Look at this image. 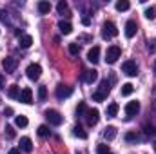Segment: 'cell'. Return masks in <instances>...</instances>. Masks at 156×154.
Masks as SVG:
<instances>
[{
  "instance_id": "44dd1931",
  "label": "cell",
  "mask_w": 156,
  "mask_h": 154,
  "mask_svg": "<svg viewBox=\"0 0 156 154\" xmlns=\"http://www.w3.org/2000/svg\"><path fill=\"white\" fill-rule=\"evenodd\" d=\"M134 91V85L133 83H123L122 85V96H131Z\"/></svg>"
},
{
  "instance_id": "f35d334b",
  "label": "cell",
  "mask_w": 156,
  "mask_h": 154,
  "mask_svg": "<svg viewBox=\"0 0 156 154\" xmlns=\"http://www.w3.org/2000/svg\"><path fill=\"white\" fill-rule=\"evenodd\" d=\"M7 154H20V151H18V149H11Z\"/></svg>"
},
{
  "instance_id": "ba28073f",
  "label": "cell",
  "mask_w": 156,
  "mask_h": 154,
  "mask_svg": "<svg viewBox=\"0 0 156 154\" xmlns=\"http://www.w3.org/2000/svg\"><path fill=\"white\" fill-rule=\"evenodd\" d=\"M71 94H73V87H69V85H64V83H60V85L56 87V98H58V100L69 98Z\"/></svg>"
},
{
  "instance_id": "277c9868",
  "label": "cell",
  "mask_w": 156,
  "mask_h": 154,
  "mask_svg": "<svg viewBox=\"0 0 156 154\" xmlns=\"http://www.w3.org/2000/svg\"><path fill=\"white\" fill-rule=\"evenodd\" d=\"M120 54H122V49L118 45H111L107 49V53H105V62L107 64H115L118 58H120Z\"/></svg>"
},
{
  "instance_id": "b9f144b4",
  "label": "cell",
  "mask_w": 156,
  "mask_h": 154,
  "mask_svg": "<svg viewBox=\"0 0 156 154\" xmlns=\"http://www.w3.org/2000/svg\"><path fill=\"white\" fill-rule=\"evenodd\" d=\"M154 73H156V62H154Z\"/></svg>"
},
{
  "instance_id": "74e56055",
  "label": "cell",
  "mask_w": 156,
  "mask_h": 154,
  "mask_svg": "<svg viewBox=\"0 0 156 154\" xmlns=\"http://www.w3.org/2000/svg\"><path fill=\"white\" fill-rule=\"evenodd\" d=\"M4 114L11 116V114H13V109H11V107H5V111H4Z\"/></svg>"
},
{
  "instance_id": "7c38bea8",
  "label": "cell",
  "mask_w": 156,
  "mask_h": 154,
  "mask_svg": "<svg viewBox=\"0 0 156 154\" xmlns=\"http://www.w3.org/2000/svg\"><path fill=\"white\" fill-rule=\"evenodd\" d=\"M140 113V103L138 102H129L125 105V114L127 116H136Z\"/></svg>"
},
{
  "instance_id": "f1b7e54d",
  "label": "cell",
  "mask_w": 156,
  "mask_h": 154,
  "mask_svg": "<svg viewBox=\"0 0 156 154\" xmlns=\"http://www.w3.org/2000/svg\"><path fill=\"white\" fill-rule=\"evenodd\" d=\"M37 132H38V136H42V138H45V136H49V127H47V125H40Z\"/></svg>"
},
{
  "instance_id": "8d00e7d4",
  "label": "cell",
  "mask_w": 156,
  "mask_h": 154,
  "mask_svg": "<svg viewBox=\"0 0 156 154\" xmlns=\"http://www.w3.org/2000/svg\"><path fill=\"white\" fill-rule=\"evenodd\" d=\"M82 24H83V26H89V24H91V18H89V16H83V18H82Z\"/></svg>"
},
{
  "instance_id": "4316f807",
  "label": "cell",
  "mask_w": 156,
  "mask_h": 154,
  "mask_svg": "<svg viewBox=\"0 0 156 154\" xmlns=\"http://www.w3.org/2000/svg\"><path fill=\"white\" fill-rule=\"evenodd\" d=\"M96 154H115V152H113L107 145H98V147H96Z\"/></svg>"
},
{
  "instance_id": "603a6c76",
  "label": "cell",
  "mask_w": 156,
  "mask_h": 154,
  "mask_svg": "<svg viewBox=\"0 0 156 154\" xmlns=\"http://www.w3.org/2000/svg\"><path fill=\"white\" fill-rule=\"evenodd\" d=\"M27 123H29V121H27V118H26V116H15V125H16V127H27Z\"/></svg>"
},
{
  "instance_id": "1f68e13d",
  "label": "cell",
  "mask_w": 156,
  "mask_h": 154,
  "mask_svg": "<svg viewBox=\"0 0 156 154\" xmlns=\"http://www.w3.org/2000/svg\"><path fill=\"white\" fill-rule=\"evenodd\" d=\"M15 134H16V132H15V129H13L11 125H7V127H5V138H7V140H13V138H15Z\"/></svg>"
},
{
  "instance_id": "7402d4cb",
  "label": "cell",
  "mask_w": 156,
  "mask_h": 154,
  "mask_svg": "<svg viewBox=\"0 0 156 154\" xmlns=\"http://www.w3.org/2000/svg\"><path fill=\"white\" fill-rule=\"evenodd\" d=\"M73 134H75L76 138H80V140H87V132H85L80 125H76V127L73 129Z\"/></svg>"
},
{
  "instance_id": "83f0119b",
  "label": "cell",
  "mask_w": 156,
  "mask_h": 154,
  "mask_svg": "<svg viewBox=\"0 0 156 154\" xmlns=\"http://www.w3.org/2000/svg\"><path fill=\"white\" fill-rule=\"evenodd\" d=\"M45 98H47V89H45V85H40L38 87V100L44 102Z\"/></svg>"
},
{
  "instance_id": "e575fe53",
  "label": "cell",
  "mask_w": 156,
  "mask_h": 154,
  "mask_svg": "<svg viewBox=\"0 0 156 154\" xmlns=\"http://www.w3.org/2000/svg\"><path fill=\"white\" fill-rule=\"evenodd\" d=\"M147 49H149L151 53H156V38H153V40L147 42Z\"/></svg>"
},
{
  "instance_id": "f546056e",
  "label": "cell",
  "mask_w": 156,
  "mask_h": 154,
  "mask_svg": "<svg viewBox=\"0 0 156 154\" xmlns=\"http://www.w3.org/2000/svg\"><path fill=\"white\" fill-rule=\"evenodd\" d=\"M83 113H87V109H85V103H83V102H80V103H78V107H76V116H78V118H82Z\"/></svg>"
},
{
  "instance_id": "d6a6232c",
  "label": "cell",
  "mask_w": 156,
  "mask_h": 154,
  "mask_svg": "<svg viewBox=\"0 0 156 154\" xmlns=\"http://www.w3.org/2000/svg\"><path fill=\"white\" fill-rule=\"evenodd\" d=\"M78 53H80L78 44H69V54H71V56H76Z\"/></svg>"
},
{
  "instance_id": "5bb4252c",
  "label": "cell",
  "mask_w": 156,
  "mask_h": 154,
  "mask_svg": "<svg viewBox=\"0 0 156 154\" xmlns=\"http://www.w3.org/2000/svg\"><path fill=\"white\" fill-rule=\"evenodd\" d=\"M20 149L24 151V152H33V142H31V138H27V136H24V138H20Z\"/></svg>"
},
{
  "instance_id": "8fae6325",
  "label": "cell",
  "mask_w": 156,
  "mask_h": 154,
  "mask_svg": "<svg viewBox=\"0 0 156 154\" xmlns=\"http://www.w3.org/2000/svg\"><path fill=\"white\" fill-rule=\"evenodd\" d=\"M87 60H89L91 64H98V62H100V47H98V45H94L93 49H89Z\"/></svg>"
},
{
  "instance_id": "9c48e42d",
  "label": "cell",
  "mask_w": 156,
  "mask_h": 154,
  "mask_svg": "<svg viewBox=\"0 0 156 154\" xmlns=\"http://www.w3.org/2000/svg\"><path fill=\"white\" fill-rule=\"evenodd\" d=\"M85 120H87V125H96L98 123V120H100V111L98 109H87V113H85Z\"/></svg>"
},
{
  "instance_id": "6da1fadb",
  "label": "cell",
  "mask_w": 156,
  "mask_h": 154,
  "mask_svg": "<svg viewBox=\"0 0 156 154\" xmlns=\"http://www.w3.org/2000/svg\"><path fill=\"white\" fill-rule=\"evenodd\" d=\"M109 91H111V82H107V80H102V82H100V87H98V91H94V93H93V100H94V102H104V100L107 98Z\"/></svg>"
},
{
  "instance_id": "836d02e7",
  "label": "cell",
  "mask_w": 156,
  "mask_h": 154,
  "mask_svg": "<svg viewBox=\"0 0 156 154\" xmlns=\"http://www.w3.org/2000/svg\"><path fill=\"white\" fill-rule=\"evenodd\" d=\"M56 9H58V13H60V15H64V13L67 11V2H64V0H62V2H58Z\"/></svg>"
},
{
  "instance_id": "ab89813d",
  "label": "cell",
  "mask_w": 156,
  "mask_h": 154,
  "mask_svg": "<svg viewBox=\"0 0 156 154\" xmlns=\"http://www.w3.org/2000/svg\"><path fill=\"white\" fill-rule=\"evenodd\" d=\"M4 87V75H0V89Z\"/></svg>"
},
{
  "instance_id": "ffe728a7",
  "label": "cell",
  "mask_w": 156,
  "mask_h": 154,
  "mask_svg": "<svg viewBox=\"0 0 156 154\" xmlns=\"http://www.w3.org/2000/svg\"><path fill=\"white\" fill-rule=\"evenodd\" d=\"M96 78H98V71H94V69H93V71H85V76H83V80H85L87 83H93Z\"/></svg>"
},
{
  "instance_id": "d590c367",
  "label": "cell",
  "mask_w": 156,
  "mask_h": 154,
  "mask_svg": "<svg viewBox=\"0 0 156 154\" xmlns=\"http://www.w3.org/2000/svg\"><path fill=\"white\" fill-rule=\"evenodd\" d=\"M145 132H147V134H156V131L153 127H149V125H145Z\"/></svg>"
},
{
  "instance_id": "d6986e66",
  "label": "cell",
  "mask_w": 156,
  "mask_h": 154,
  "mask_svg": "<svg viewBox=\"0 0 156 154\" xmlns=\"http://www.w3.org/2000/svg\"><path fill=\"white\" fill-rule=\"evenodd\" d=\"M38 11H40V15H47V13L51 11V4H49V2H45V0L38 2Z\"/></svg>"
},
{
  "instance_id": "60d3db41",
  "label": "cell",
  "mask_w": 156,
  "mask_h": 154,
  "mask_svg": "<svg viewBox=\"0 0 156 154\" xmlns=\"http://www.w3.org/2000/svg\"><path fill=\"white\" fill-rule=\"evenodd\" d=\"M153 147H154V152H156V142H154V145H153Z\"/></svg>"
},
{
  "instance_id": "7a4b0ae2",
  "label": "cell",
  "mask_w": 156,
  "mask_h": 154,
  "mask_svg": "<svg viewBox=\"0 0 156 154\" xmlns=\"http://www.w3.org/2000/svg\"><path fill=\"white\" fill-rule=\"evenodd\" d=\"M45 120H47L51 125L58 127V125H62V121H64V116L60 114L58 111H55V109H47V111H45Z\"/></svg>"
},
{
  "instance_id": "52a82bcc",
  "label": "cell",
  "mask_w": 156,
  "mask_h": 154,
  "mask_svg": "<svg viewBox=\"0 0 156 154\" xmlns=\"http://www.w3.org/2000/svg\"><path fill=\"white\" fill-rule=\"evenodd\" d=\"M122 71H123L127 76H136V75H138V67H136V64H134L133 60L123 62V64H122Z\"/></svg>"
},
{
  "instance_id": "ac0fdd59",
  "label": "cell",
  "mask_w": 156,
  "mask_h": 154,
  "mask_svg": "<svg viewBox=\"0 0 156 154\" xmlns=\"http://www.w3.org/2000/svg\"><path fill=\"white\" fill-rule=\"evenodd\" d=\"M7 96H9L11 100L20 98V87H18V85H11V87H9V91H7Z\"/></svg>"
},
{
  "instance_id": "5b68a950",
  "label": "cell",
  "mask_w": 156,
  "mask_h": 154,
  "mask_svg": "<svg viewBox=\"0 0 156 154\" xmlns=\"http://www.w3.org/2000/svg\"><path fill=\"white\" fill-rule=\"evenodd\" d=\"M26 75H27V78L29 80H38L40 75H42V67H40L38 64H29L27 65V69H26Z\"/></svg>"
},
{
  "instance_id": "9a60e30c",
  "label": "cell",
  "mask_w": 156,
  "mask_h": 154,
  "mask_svg": "<svg viewBox=\"0 0 156 154\" xmlns=\"http://www.w3.org/2000/svg\"><path fill=\"white\" fill-rule=\"evenodd\" d=\"M104 138H105L107 142L115 140V138H116V127H113V125L105 127V129H104Z\"/></svg>"
},
{
  "instance_id": "4fadbf2b",
  "label": "cell",
  "mask_w": 156,
  "mask_h": 154,
  "mask_svg": "<svg viewBox=\"0 0 156 154\" xmlns=\"http://www.w3.org/2000/svg\"><path fill=\"white\" fill-rule=\"evenodd\" d=\"M136 31H138L136 22H134V20H129V22L125 24V37H127V38H133V37L136 35Z\"/></svg>"
},
{
  "instance_id": "cb8c5ba5",
  "label": "cell",
  "mask_w": 156,
  "mask_h": 154,
  "mask_svg": "<svg viewBox=\"0 0 156 154\" xmlns=\"http://www.w3.org/2000/svg\"><path fill=\"white\" fill-rule=\"evenodd\" d=\"M118 109H120V107H118V103H109V105H107V116H111V118H113V116H116L118 114Z\"/></svg>"
},
{
  "instance_id": "30bf717a",
  "label": "cell",
  "mask_w": 156,
  "mask_h": 154,
  "mask_svg": "<svg viewBox=\"0 0 156 154\" xmlns=\"http://www.w3.org/2000/svg\"><path fill=\"white\" fill-rule=\"evenodd\" d=\"M18 100H20L22 103H27V105H29V103H33V91H31L29 87L22 89V91H20V98H18Z\"/></svg>"
},
{
  "instance_id": "e0dca14e",
  "label": "cell",
  "mask_w": 156,
  "mask_h": 154,
  "mask_svg": "<svg viewBox=\"0 0 156 154\" xmlns=\"http://www.w3.org/2000/svg\"><path fill=\"white\" fill-rule=\"evenodd\" d=\"M58 29H60L62 35H69V33L73 31V26H71L69 22H64V20H62V22H58Z\"/></svg>"
},
{
  "instance_id": "4dcf8cb0",
  "label": "cell",
  "mask_w": 156,
  "mask_h": 154,
  "mask_svg": "<svg viewBox=\"0 0 156 154\" xmlns=\"http://www.w3.org/2000/svg\"><path fill=\"white\" fill-rule=\"evenodd\" d=\"M154 16H156V9L153 7V5H151V7H147V9H145V18H149V20H153Z\"/></svg>"
},
{
  "instance_id": "3957f363",
  "label": "cell",
  "mask_w": 156,
  "mask_h": 154,
  "mask_svg": "<svg viewBox=\"0 0 156 154\" xmlns=\"http://www.w3.org/2000/svg\"><path fill=\"white\" fill-rule=\"evenodd\" d=\"M118 35V29H116V26L113 24V22H105L104 26H102V37L105 40H109V38H115Z\"/></svg>"
},
{
  "instance_id": "2e32d148",
  "label": "cell",
  "mask_w": 156,
  "mask_h": 154,
  "mask_svg": "<svg viewBox=\"0 0 156 154\" xmlns=\"http://www.w3.org/2000/svg\"><path fill=\"white\" fill-rule=\"evenodd\" d=\"M31 44H33V37H29V35H22V37H20L18 45H20L22 49H27V47H31Z\"/></svg>"
},
{
  "instance_id": "d4e9b609",
  "label": "cell",
  "mask_w": 156,
  "mask_h": 154,
  "mask_svg": "<svg viewBox=\"0 0 156 154\" xmlns=\"http://www.w3.org/2000/svg\"><path fill=\"white\" fill-rule=\"evenodd\" d=\"M129 7H131V4H129L127 0H118L116 2V9L118 11H127Z\"/></svg>"
},
{
  "instance_id": "484cf974",
  "label": "cell",
  "mask_w": 156,
  "mask_h": 154,
  "mask_svg": "<svg viewBox=\"0 0 156 154\" xmlns=\"http://www.w3.org/2000/svg\"><path fill=\"white\" fill-rule=\"evenodd\" d=\"M125 142H140V134L138 132H127L125 134Z\"/></svg>"
},
{
  "instance_id": "8992f818",
  "label": "cell",
  "mask_w": 156,
  "mask_h": 154,
  "mask_svg": "<svg viewBox=\"0 0 156 154\" xmlns=\"http://www.w3.org/2000/svg\"><path fill=\"white\" fill-rule=\"evenodd\" d=\"M16 65H18V60L13 58V56H5V58L2 60V67H4L5 73H13V71L16 69Z\"/></svg>"
}]
</instances>
